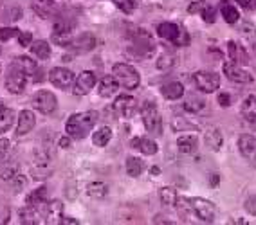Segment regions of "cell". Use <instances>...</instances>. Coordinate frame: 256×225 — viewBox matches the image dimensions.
<instances>
[{"mask_svg": "<svg viewBox=\"0 0 256 225\" xmlns=\"http://www.w3.org/2000/svg\"><path fill=\"white\" fill-rule=\"evenodd\" d=\"M100 119L98 112H83V114H74L69 117L67 124H65V132L72 139H85L87 133L94 128V124Z\"/></svg>", "mask_w": 256, "mask_h": 225, "instance_id": "1", "label": "cell"}, {"mask_svg": "<svg viewBox=\"0 0 256 225\" xmlns=\"http://www.w3.org/2000/svg\"><path fill=\"white\" fill-rule=\"evenodd\" d=\"M112 74H114V78L119 81V85L123 88H128V90L138 88L139 83H141L139 72L128 63H116L114 69H112Z\"/></svg>", "mask_w": 256, "mask_h": 225, "instance_id": "2", "label": "cell"}, {"mask_svg": "<svg viewBox=\"0 0 256 225\" xmlns=\"http://www.w3.org/2000/svg\"><path fill=\"white\" fill-rule=\"evenodd\" d=\"M142 115V123H144V128L152 133V135H160L162 133V117L157 112V106L154 103H144L141 108Z\"/></svg>", "mask_w": 256, "mask_h": 225, "instance_id": "3", "label": "cell"}, {"mask_svg": "<svg viewBox=\"0 0 256 225\" xmlns=\"http://www.w3.org/2000/svg\"><path fill=\"white\" fill-rule=\"evenodd\" d=\"M32 106H34L40 114L50 115L56 110V106H58V99H56L54 94L49 92V90H38V92L32 96Z\"/></svg>", "mask_w": 256, "mask_h": 225, "instance_id": "4", "label": "cell"}, {"mask_svg": "<svg viewBox=\"0 0 256 225\" xmlns=\"http://www.w3.org/2000/svg\"><path fill=\"white\" fill-rule=\"evenodd\" d=\"M193 81L197 85L198 90L206 94L215 92L216 88L220 87V76L215 72H208V70H200V72L193 74Z\"/></svg>", "mask_w": 256, "mask_h": 225, "instance_id": "5", "label": "cell"}, {"mask_svg": "<svg viewBox=\"0 0 256 225\" xmlns=\"http://www.w3.org/2000/svg\"><path fill=\"white\" fill-rule=\"evenodd\" d=\"M28 83V74H24L20 69H16L14 65L10 67V72L6 76V88L11 94H22Z\"/></svg>", "mask_w": 256, "mask_h": 225, "instance_id": "6", "label": "cell"}, {"mask_svg": "<svg viewBox=\"0 0 256 225\" xmlns=\"http://www.w3.org/2000/svg\"><path fill=\"white\" fill-rule=\"evenodd\" d=\"M49 79L56 88H62V90H69L76 83V76L69 69H65V67H56V69L50 70Z\"/></svg>", "mask_w": 256, "mask_h": 225, "instance_id": "7", "label": "cell"}, {"mask_svg": "<svg viewBox=\"0 0 256 225\" xmlns=\"http://www.w3.org/2000/svg\"><path fill=\"white\" fill-rule=\"evenodd\" d=\"M50 155L44 150V148H38L34 155H32V173L36 179H44V177H49L50 173Z\"/></svg>", "mask_w": 256, "mask_h": 225, "instance_id": "8", "label": "cell"}, {"mask_svg": "<svg viewBox=\"0 0 256 225\" xmlns=\"http://www.w3.org/2000/svg\"><path fill=\"white\" fill-rule=\"evenodd\" d=\"M190 207L192 211L200 218L202 222H213L215 220V206L210 202V200H204V198H192L190 200Z\"/></svg>", "mask_w": 256, "mask_h": 225, "instance_id": "9", "label": "cell"}, {"mask_svg": "<svg viewBox=\"0 0 256 225\" xmlns=\"http://www.w3.org/2000/svg\"><path fill=\"white\" fill-rule=\"evenodd\" d=\"M238 148H240V153L244 155V159L252 168H256V137H252L249 133L240 135L238 137Z\"/></svg>", "mask_w": 256, "mask_h": 225, "instance_id": "10", "label": "cell"}, {"mask_svg": "<svg viewBox=\"0 0 256 225\" xmlns=\"http://www.w3.org/2000/svg\"><path fill=\"white\" fill-rule=\"evenodd\" d=\"M94 85H96V74L92 70H83L76 78V83H74V94L76 96H85L94 88Z\"/></svg>", "mask_w": 256, "mask_h": 225, "instance_id": "11", "label": "cell"}, {"mask_svg": "<svg viewBox=\"0 0 256 225\" xmlns=\"http://www.w3.org/2000/svg\"><path fill=\"white\" fill-rule=\"evenodd\" d=\"M224 74L228 76V79L234 83H251L252 76L247 70H244L240 65L233 63V61H226L224 63Z\"/></svg>", "mask_w": 256, "mask_h": 225, "instance_id": "12", "label": "cell"}, {"mask_svg": "<svg viewBox=\"0 0 256 225\" xmlns=\"http://www.w3.org/2000/svg\"><path fill=\"white\" fill-rule=\"evenodd\" d=\"M114 108L119 112V114L123 115V117H132L136 114V108H138V101L134 99L132 96H128V94H121V96L116 97L114 101Z\"/></svg>", "mask_w": 256, "mask_h": 225, "instance_id": "13", "label": "cell"}, {"mask_svg": "<svg viewBox=\"0 0 256 225\" xmlns=\"http://www.w3.org/2000/svg\"><path fill=\"white\" fill-rule=\"evenodd\" d=\"M36 124V117L31 110H22L18 115V124H16V135H28Z\"/></svg>", "mask_w": 256, "mask_h": 225, "instance_id": "14", "label": "cell"}, {"mask_svg": "<svg viewBox=\"0 0 256 225\" xmlns=\"http://www.w3.org/2000/svg\"><path fill=\"white\" fill-rule=\"evenodd\" d=\"M228 54L231 61L236 65H247L249 63V56L242 45H238L236 41H228Z\"/></svg>", "mask_w": 256, "mask_h": 225, "instance_id": "15", "label": "cell"}, {"mask_svg": "<svg viewBox=\"0 0 256 225\" xmlns=\"http://www.w3.org/2000/svg\"><path fill=\"white\" fill-rule=\"evenodd\" d=\"M118 87H119V81L114 78V76H105V78L100 79V88H98V92H100L101 97H112L116 92H118Z\"/></svg>", "mask_w": 256, "mask_h": 225, "instance_id": "16", "label": "cell"}, {"mask_svg": "<svg viewBox=\"0 0 256 225\" xmlns=\"http://www.w3.org/2000/svg\"><path fill=\"white\" fill-rule=\"evenodd\" d=\"M96 45H98V40L90 32L80 34V36L76 38V40H72V43H70V47H72V49H78V51H92Z\"/></svg>", "mask_w": 256, "mask_h": 225, "instance_id": "17", "label": "cell"}, {"mask_svg": "<svg viewBox=\"0 0 256 225\" xmlns=\"http://www.w3.org/2000/svg\"><path fill=\"white\" fill-rule=\"evenodd\" d=\"M178 32H180V27H178L177 23H172V22H162V23H159V27H157V34L170 41L177 40Z\"/></svg>", "mask_w": 256, "mask_h": 225, "instance_id": "18", "label": "cell"}, {"mask_svg": "<svg viewBox=\"0 0 256 225\" xmlns=\"http://www.w3.org/2000/svg\"><path fill=\"white\" fill-rule=\"evenodd\" d=\"M242 115L246 121L251 124L252 128H256V97L249 96L242 105Z\"/></svg>", "mask_w": 256, "mask_h": 225, "instance_id": "19", "label": "cell"}, {"mask_svg": "<svg viewBox=\"0 0 256 225\" xmlns=\"http://www.w3.org/2000/svg\"><path fill=\"white\" fill-rule=\"evenodd\" d=\"M160 90H162V96H164L166 99H170V101L180 99V97L184 96V87H182V83H178V81L166 83V85H164L162 88H160Z\"/></svg>", "mask_w": 256, "mask_h": 225, "instance_id": "20", "label": "cell"}, {"mask_svg": "<svg viewBox=\"0 0 256 225\" xmlns=\"http://www.w3.org/2000/svg\"><path fill=\"white\" fill-rule=\"evenodd\" d=\"M46 200H47V189L46 188H38V189H34L32 193H29L28 195V206L29 207H32V209H40L42 206H46Z\"/></svg>", "mask_w": 256, "mask_h": 225, "instance_id": "21", "label": "cell"}, {"mask_svg": "<svg viewBox=\"0 0 256 225\" xmlns=\"http://www.w3.org/2000/svg\"><path fill=\"white\" fill-rule=\"evenodd\" d=\"M54 0H34L32 2V11L40 16V18H49L54 13Z\"/></svg>", "mask_w": 256, "mask_h": 225, "instance_id": "22", "label": "cell"}, {"mask_svg": "<svg viewBox=\"0 0 256 225\" xmlns=\"http://www.w3.org/2000/svg\"><path fill=\"white\" fill-rule=\"evenodd\" d=\"M198 146V139L195 135H180L177 141V148L180 153H193Z\"/></svg>", "mask_w": 256, "mask_h": 225, "instance_id": "23", "label": "cell"}, {"mask_svg": "<svg viewBox=\"0 0 256 225\" xmlns=\"http://www.w3.org/2000/svg\"><path fill=\"white\" fill-rule=\"evenodd\" d=\"M62 211H64V204L60 200H52V202L46 204V215H47V224H60V218H62Z\"/></svg>", "mask_w": 256, "mask_h": 225, "instance_id": "24", "label": "cell"}, {"mask_svg": "<svg viewBox=\"0 0 256 225\" xmlns=\"http://www.w3.org/2000/svg\"><path fill=\"white\" fill-rule=\"evenodd\" d=\"M132 148L141 150L144 155H154V153H157V144L154 143L152 139H146V137L132 139Z\"/></svg>", "mask_w": 256, "mask_h": 225, "instance_id": "25", "label": "cell"}, {"mask_svg": "<svg viewBox=\"0 0 256 225\" xmlns=\"http://www.w3.org/2000/svg\"><path fill=\"white\" fill-rule=\"evenodd\" d=\"M14 67L16 69H20L24 74H28V76H32V74L36 72L38 70V65H36V61L34 60H31L29 56H18L16 60H14Z\"/></svg>", "mask_w": 256, "mask_h": 225, "instance_id": "26", "label": "cell"}, {"mask_svg": "<svg viewBox=\"0 0 256 225\" xmlns=\"http://www.w3.org/2000/svg\"><path fill=\"white\" fill-rule=\"evenodd\" d=\"M204 144H206L210 150H213V152L220 150V146H222V133H220V130H216V128L208 130L206 135H204Z\"/></svg>", "mask_w": 256, "mask_h": 225, "instance_id": "27", "label": "cell"}, {"mask_svg": "<svg viewBox=\"0 0 256 225\" xmlns=\"http://www.w3.org/2000/svg\"><path fill=\"white\" fill-rule=\"evenodd\" d=\"M14 121V112L13 108H8V106H2L0 108V135L6 133L8 130L13 126Z\"/></svg>", "mask_w": 256, "mask_h": 225, "instance_id": "28", "label": "cell"}, {"mask_svg": "<svg viewBox=\"0 0 256 225\" xmlns=\"http://www.w3.org/2000/svg\"><path fill=\"white\" fill-rule=\"evenodd\" d=\"M110 139H112V130L108 128V126H101L98 132H94V135H92V143H94V146H106V144L110 143Z\"/></svg>", "mask_w": 256, "mask_h": 225, "instance_id": "29", "label": "cell"}, {"mask_svg": "<svg viewBox=\"0 0 256 225\" xmlns=\"http://www.w3.org/2000/svg\"><path fill=\"white\" fill-rule=\"evenodd\" d=\"M159 198L162 206H168V207H175L178 202V195L174 188H162L159 191Z\"/></svg>", "mask_w": 256, "mask_h": 225, "instance_id": "30", "label": "cell"}, {"mask_svg": "<svg viewBox=\"0 0 256 225\" xmlns=\"http://www.w3.org/2000/svg\"><path fill=\"white\" fill-rule=\"evenodd\" d=\"M220 13H222V16H224V20L228 23H236L238 18H240L236 7L233 4H229V2H222L220 4Z\"/></svg>", "mask_w": 256, "mask_h": 225, "instance_id": "31", "label": "cell"}, {"mask_svg": "<svg viewBox=\"0 0 256 225\" xmlns=\"http://www.w3.org/2000/svg\"><path fill=\"white\" fill-rule=\"evenodd\" d=\"M106 193H108V188H106L105 182H90V184L87 186V195L92 198H96V200L103 198Z\"/></svg>", "mask_w": 256, "mask_h": 225, "instance_id": "32", "label": "cell"}, {"mask_svg": "<svg viewBox=\"0 0 256 225\" xmlns=\"http://www.w3.org/2000/svg\"><path fill=\"white\" fill-rule=\"evenodd\" d=\"M31 51L34 52V56H38L40 60H47L50 56V47L47 41L44 40H38V41H32L31 43Z\"/></svg>", "mask_w": 256, "mask_h": 225, "instance_id": "33", "label": "cell"}, {"mask_svg": "<svg viewBox=\"0 0 256 225\" xmlns=\"http://www.w3.org/2000/svg\"><path fill=\"white\" fill-rule=\"evenodd\" d=\"M142 168H144L142 161H139V159H136V157H128L126 159V173L130 175V177H134V179L141 175Z\"/></svg>", "mask_w": 256, "mask_h": 225, "instance_id": "34", "label": "cell"}, {"mask_svg": "<svg viewBox=\"0 0 256 225\" xmlns=\"http://www.w3.org/2000/svg\"><path fill=\"white\" fill-rule=\"evenodd\" d=\"M206 108V101H202V99H195V97H190L184 101V110L186 112H192V114H198L200 110Z\"/></svg>", "mask_w": 256, "mask_h": 225, "instance_id": "35", "label": "cell"}, {"mask_svg": "<svg viewBox=\"0 0 256 225\" xmlns=\"http://www.w3.org/2000/svg\"><path fill=\"white\" fill-rule=\"evenodd\" d=\"M50 40L60 47H70V43H72V32H52Z\"/></svg>", "mask_w": 256, "mask_h": 225, "instance_id": "36", "label": "cell"}, {"mask_svg": "<svg viewBox=\"0 0 256 225\" xmlns=\"http://www.w3.org/2000/svg\"><path fill=\"white\" fill-rule=\"evenodd\" d=\"M175 65V60H174V56H168V54H162V56H159L157 58V61H156V67L159 70H172V67Z\"/></svg>", "mask_w": 256, "mask_h": 225, "instance_id": "37", "label": "cell"}, {"mask_svg": "<svg viewBox=\"0 0 256 225\" xmlns=\"http://www.w3.org/2000/svg\"><path fill=\"white\" fill-rule=\"evenodd\" d=\"M20 218H22V224H29V225H34V224H40L36 218V209H32V207L28 206V209H22L20 211Z\"/></svg>", "mask_w": 256, "mask_h": 225, "instance_id": "38", "label": "cell"}, {"mask_svg": "<svg viewBox=\"0 0 256 225\" xmlns=\"http://www.w3.org/2000/svg\"><path fill=\"white\" fill-rule=\"evenodd\" d=\"M16 175H18L16 164H8L4 168H0V179L2 180H13Z\"/></svg>", "mask_w": 256, "mask_h": 225, "instance_id": "39", "label": "cell"}, {"mask_svg": "<svg viewBox=\"0 0 256 225\" xmlns=\"http://www.w3.org/2000/svg\"><path fill=\"white\" fill-rule=\"evenodd\" d=\"M72 27H74V22L60 18V20H56V23H54V32H72Z\"/></svg>", "mask_w": 256, "mask_h": 225, "instance_id": "40", "label": "cell"}, {"mask_svg": "<svg viewBox=\"0 0 256 225\" xmlns=\"http://www.w3.org/2000/svg\"><path fill=\"white\" fill-rule=\"evenodd\" d=\"M114 4L126 14H130L136 9V2H134V0H114Z\"/></svg>", "mask_w": 256, "mask_h": 225, "instance_id": "41", "label": "cell"}, {"mask_svg": "<svg viewBox=\"0 0 256 225\" xmlns=\"http://www.w3.org/2000/svg\"><path fill=\"white\" fill-rule=\"evenodd\" d=\"M11 152V143L8 139H0V164H4V161L8 159Z\"/></svg>", "mask_w": 256, "mask_h": 225, "instance_id": "42", "label": "cell"}, {"mask_svg": "<svg viewBox=\"0 0 256 225\" xmlns=\"http://www.w3.org/2000/svg\"><path fill=\"white\" fill-rule=\"evenodd\" d=\"M18 29H14V27H2L0 29V41H8L11 40V38L14 36H18Z\"/></svg>", "mask_w": 256, "mask_h": 225, "instance_id": "43", "label": "cell"}, {"mask_svg": "<svg viewBox=\"0 0 256 225\" xmlns=\"http://www.w3.org/2000/svg\"><path fill=\"white\" fill-rule=\"evenodd\" d=\"M202 18H204V22H208V23H213L215 22V7L213 5H210V4H206L204 5V9H202Z\"/></svg>", "mask_w": 256, "mask_h": 225, "instance_id": "44", "label": "cell"}, {"mask_svg": "<svg viewBox=\"0 0 256 225\" xmlns=\"http://www.w3.org/2000/svg\"><path fill=\"white\" fill-rule=\"evenodd\" d=\"M26 186H28V179L24 177V175H16L13 179V189H14V193H20L22 189H26Z\"/></svg>", "mask_w": 256, "mask_h": 225, "instance_id": "45", "label": "cell"}, {"mask_svg": "<svg viewBox=\"0 0 256 225\" xmlns=\"http://www.w3.org/2000/svg\"><path fill=\"white\" fill-rule=\"evenodd\" d=\"M10 218H11L10 206H8V204H0V225L10 224Z\"/></svg>", "mask_w": 256, "mask_h": 225, "instance_id": "46", "label": "cell"}, {"mask_svg": "<svg viewBox=\"0 0 256 225\" xmlns=\"http://www.w3.org/2000/svg\"><path fill=\"white\" fill-rule=\"evenodd\" d=\"M20 16H22V11H20V7H16V5H14V7H10V9L6 11L2 18H4V20H10V22H13V20H18Z\"/></svg>", "mask_w": 256, "mask_h": 225, "instance_id": "47", "label": "cell"}, {"mask_svg": "<svg viewBox=\"0 0 256 225\" xmlns=\"http://www.w3.org/2000/svg\"><path fill=\"white\" fill-rule=\"evenodd\" d=\"M18 43L22 47H28L32 43V34L29 31H20L18 32Z\"/></svg>", "mask_w": 256, "mask_h": 225, "instance_id": "48", "label": "cell"}, {"mask_svg": "<svg viewBox=\"0 0 256 225\" xmlns=\"http://www.w3.org/2000/svg\"><path fill=\"white\" fill-rule=\"evenodd\" d=\"M246 211L249 213V215L256 216V195L254 197H249L246 202Z\"/></svg>", "mask_w": 256, "mask_h": 225, "instance_id": "49", "label": "cell"}, {"mask_svg": "<svg viewBox=\"0 0 256 225\" xmlns=\"http://www.w3.org/2000/svg\"><path fill=\"white\" fill-rule=\"evenodd\" d=\"M174 43H175V45H188V43H190V36H188V32L180 29V32H178V38L174 41Z\"/></svg>", "mask_w": 256, "mask_h": 225, "instance_id": "50", "label": "cell"}, {"mask_svg": "<svg viewBox=\"0 0 256 225\" xmlns=\"http://www.w3.org/2000/svg\"><path fill=\"white\" fill-rule=\"evenodd\" d=\"M236 2H238V5L246 11H252L254 9V5H256V4H252V0H236Z\"/></svg>", "mask_w": 256, "mask_h": 225, "instance_id": "51", "label": "cell"}, {"mask_svg": "<svg viewBox=\"0 0 256 225\" xmlns=\"http://www.w3.org/2000/svg\"><path fill=\"white\" fill-rule=\"evenodd\" d=\"M218 103H220V106L228 108V106L231 105V97H229V94H220V96H218Z\"/></svg>", "mask_w": 256, "mask_h": 225, "instance_id": "52", "label": "cell"}, {"mask_svg": "<svg viewBox=\"0 0 256 225\" xmlns=\"http://www.w3.org/2000/svg\"><path fill=\"white\" fill-rule=\"evenodd\" d=\"M204 5H206V2H204V0H200V2H195V4H192L190 5V13H195V11H202L204 9Z\"/></svg>", "mask_w": 256, "mask_h": 225, "instance_id": "53", "label": "cell"}, {"mask_svg": "<svg viewBox=\"0 0 256 225\" xmlns=\"http://www.w3.org/2000/svg\"><path fill=\"white\" fill-rule=\"evenodd\" d=\"M240 31L246 32L247 36H252V34H254V27H252L251 23H244L242 27H240Z\"/></svg>", "mask_w": 256, "mask_h": 225, "instance_id": "54", "label": "cell"}, {"mask_svg": "<svg viewBox=\"0 0 256 225\" xmlns=\"http://www.w3.org/2000/svg\"><path fill=\"white\" fill-rule=\"evenodd\" d=\"M70 135H67V137H62L60 139V146L64 148V150H67V148H70Z\"/></svg>", "mask_w": 256, "mask_h": 225, "instance_id": "55", "label": "cell"}, {"mask_svg": "<svg viewBox=\"0 0 256 225\" xmlns=\"http://www.w3.org/2000/svg\"><path fill=\"white\" fill-rule=\"evenodd\" d=\"M60 224H64V225H78L80 222L74 220V218H64V220H60Z\"/></svg>", "mask_w": 256, "mask_h": 225, "instance_id": "56", "label": "cell"}, {"mask_svg": "<svg viewBox=\"0 0 256 225\" xmlns=\"http://www.w3.org/2000/svg\"><path fill=\"white\" fill-rule=\"evenodd\" d=\"M210 182H211V184H213V186H216V184H218V177H216V175H215V177H211Z\"/></svg>", "mask_w": 256, "mask_h": 225, "instance_id": "57", "label": "cell"}, {"mask_svg": "<svg viewBox=\"0 0 256 225\" xmlns=\"http://www.w3.org/2000/svg\"><path fill=\"white\" fill-rule=\"evenodd\" d=\"M159 168H152V173H154V175H159Z\"/></svg>", "mask_w": 256, "mask_h": 225, "instance_id": "58", "label": "cell"}, {"mask_svg": "<svg viewBox=\"0 0 256 225\" xmlns=\"http://www.w3.org/2000/svg\"><path fill=\"white\" fill-rule=\"evenodd\" d=\"M2 106H4V103H2V101H0V108H2Z\"/></svg>", "mask_w": 256, "mask_h": 225, "instance_id": "59", "label": "cell"}, {"mask_svg": "<svg viewBox=\"0 0 256 225\" xmlns=\"http://www.w3.org/2000/svg\"><path fill=\"white\" fill-rule=\"evenodd\" d=\"M254 52H256V45H254Z\"/></svg>", "mask_w": 256, "mask_h": 225, "instance_id": "60", "label": "cell"}]
</instances>
